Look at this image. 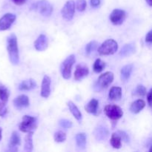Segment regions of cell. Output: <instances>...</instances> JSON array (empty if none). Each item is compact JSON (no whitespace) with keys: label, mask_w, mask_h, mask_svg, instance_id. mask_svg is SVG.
I'll use <instances>...</instances> for the list:
<instances>
[{"label":"cell","mask_w":152,"mask_h":152,"mask_svg":"<svg viewBox=\"0 0 152 152\" xmlns=\"http://www.w3.org/2000/svg\"><path fill=\"white\" fill-rule=\"evenodd\" d=\"M34 9L45 17H49L53 13V7L47 0H40L33 5Z\"/></svg>","instance_id":"8992f818"},{"label":"cell","mask_w":152,"mask_h":152,"mask_svg":"<svg viewBox=\"0 0 152 152\" xmlns=\"http://www.w3.org/2000/svg\"><path fill=\"white\" fill-rule=\"evenodd\" d=\"M147 100H148V103L149 106H151V90L149 91V92L147 94Z\"/></svg>","instance_id":"74e56055"},{"label":"cell","mask_w":152,"mask_h":152,"mask_svg":"<svg viewBox=\"0 0 152 152\" xmlns=\"http://www.w3.org/2000/svg\"><path fill=\"white\" fill-rule=\"evenodd\" d=\"M7 49L8 52L9 59L12 65H17L19 62V48H18L17 37L14 34H12L7 37Z\"/></svg>","instance_id":"6da1fadb"},{"label":"cell","mask_w":152,"mask_h":152,"mask_svg":"<svg viewBox=\"0 0 152 152\" xmlns=\"http://www.w3.org/2000/svg\"><path fill=\"white\" fill-rule=\"evenodd\" d=\"M37 127V118L28 115H25L22 117V120L19 126V130L24 133L34 132Z\"/></svg>","instance_id":"3957f363"},{"label":"cell","mask_w":152,"mask_h":152,"mask_svg":"<svg viewBox=\"0 0 152 152\" xmlns=\"http://www.w3.org/2000/svg\"><path fill=\"white\" fill-rule=\"evenodd\" d=\"M107 117L111 120L117 121L121 118L123 115V111L120 107L116 105H108L105 107L104 109Z\"/></svg>","instance_id":"52a82bcc"},{"label":"cell","mask_w":152,"mask_h":152,"mask_svg":"<svg viewBox=\"0 0 152 152\" xmlns=\"http://www.w3.org/2000/svg\"><path fill=\"white\" fill-rule=\"evenodd\" d=\"M146 1V2L148 3V4L149 6H151V0H145Z\"/></svg>","instance_id":"60d3db41"},{"label":"cell","mask_w":152,"mask_h":152,"mask_svg":"<svg viewBox=\"0 0 152 152\" xmlns=\"http://www.w3.org/2000/svg\"><path fill=\"white\" fill-rule=\"evenodd\" d=\"M7 108L3 102H0V117H4L7 114Z\"/></svg>","instance_id":"e575fe53"},{"label":"cell","mask_w":152,"mask_h":152,"mask_svg":"<svg viewBox=\"0 0 152 152\" xmlns=\"http://www.w3.org/2000/svg\"><path fill=\"white\" fill-rule=\"evenodd\" d=\"M135 51H136L135 44L129 43V44H126L122 48L120 52V56H121L122 57H126V56H129L134 53Z\"/></svg>","instance_id":"e0dca14e"},{"label":"cell","mask_w":152,"mask_h":152,"mask_svg":"<svg viewBox=\"0 0 152 152\" xmlns=\"http://www.w3.org/2000/svg\"><path fill=\"white\" fill-rule=\"evenodd\" d=\"M145 106V101L142 99H137V100L134 101L132 103L130 107V111L133 114H138L140 112Z\"/></svg>","instance_id":"ffe728a7"},{"label":"cell","mask_w":152,"mask_h":152,"mask_svg":"<svg viewBox=\"0 0 152 152\" xmlns=\"http://www.w3.org/2000/svg\"><path fill=\"white\" fill-rule=\"evenodd\" d=\"M1 132H2V129L0 127V141H1V138H2V135H1Z\"/></svg>","instance_id":"ab89813d"},{"label":"cell","mask_w":152,"mask_h":152,"mask_svg":"<svg viewBox=\"0 0 152 152\" xmlns=\"http://www.w3.org/2000/svg\"><path fill=\"white\" fill-rule=\"evenodd\" d=\"M108 97L112 101H118L122 97V88L118 86H113L109 91Z\"/></svg>","instance_id":"d6986e66"},{"label":"cell","mask_w":152,"mask_h":152,"mask_svg":"<svg viewBox=\"0 0 152 152\" xmlns=\"http://www.w3.org/2000/svg\"><path fill=\"white\" fill-rule=\"evenodd\" d=\"M98 45V43L96 41H91L89 43H88L86 46V53L87 55H89L92 51L95 50L96 48Z\"/></svg>","instance_id":"f546056e"},{"label":"cell","mask_w":152,"mask_h":152,"mask_svg":"<svg viewBox=\"0 0 152 152\" xmlns=\"http://www.w3.org/2000/svg\"><path fill=\"white\" fill-rule=\"evenodd\" d=\"M86 0H77V8L79 11L83 12L86 8Z\"/></svg>","instance_id":"d6a6232c"},{"label":"cell","mask_w":152,"mask_h":152,"mask_svg":"<svg viewBox=\"0 0 152 152\" xmlns=\"http://www.w3.org/2000/svg\"><path fill=\"white\" fill-rule=\"evenodd\" d=\"M54 140L56 142H63L64 141L66 140V134L65 132H62V131H59V132H56L54 134Z\"/></svg>","instance_id":"4dcf8cb0"},{"label":"cell","mask_w":152,"mask_h":152,"mask_svg":"<svg viewBox=\"0 0 152 152\" xmlns=\"http://www.w3.org/2000/svg\"><path fill=\"white\" fill-rule=\"evenodd\" d=\"M37 87V83L33 79L23 80L19 85V89L20 91H29Z\"/></svg>","instance_id":"44dd1931"},{"label":"cell","mask_w":152,"mask_h":152,"mask_svg":"<svg viewBox=\"0 0 152 152\" xmlns=\"http://www.w3.org/2000/svg\"><path fill=\"white\" fill-rule=\"evenodd\" d=\"M146 88L144 86H142V85H139V86H137L136 89H135L134 91L133 94L138 96H144L146 95Z\"/></svg>","instance_id":"f1b7e54d"},{"label":"cell","mask_w":152,"mask_h":152,"mask_svg":"<svg viewBox=\"0 0 152 152\" xmlns=\"http://www.w3.org/2000/svg\"><path fill=\"white\" fill-rule=\"evenodd\" d=\"M100 4V0H91V5L93 7H96Z\"/></svg>","instance_id":"d590c367"},{"label":"cell","mask_w":152,"mask_h":152,"mask_svg":"<svg viewBox=\"0 0 152 152\" xmlns=\"http://www.w3.org/2000/svg\"><path fill=\"white\" fill-rule=\"evenodd\" d=\"M62 16L66 20H71L74 16L75 13V3L73 0H69L65 4L64 7L62 9Z\"/></svg>","instance_id":"ba28073f"},{"label":"cell","mask_w":152,"mask_h":152,"mask_svg":"<svg viewBox=\"0 0 152 152\" xmlns=\"http://www.w3.org/2000/svg\"><path fill=\"white\" fill-rule=\"evenodd\" d=\"M33 132H28L25 139V151H31L33 150Z\"/></svg>","instance_id":"484cf974"},{"label":"cell","mask_w":152,"mask_h":152,"mask_svg":"<svg viewBox=\"0 0 152 152\" xmlns=\"http://www.w3.org/2000/svg\"><path fill=\"white\" fill-rule=\"evenodd\" d=\"M16 15L10 13H6L0 18V31H6L9 29L16 20Z\"/></svg>","instance_id":"30bf717a"},{"label":"cell","mask_w":152,"mask_h":152,"mask_svg":"<svg viewBox=\"0 0 152 152\" xmlns=\"http://www.w3.org/2000/svg\"><path fill=\"white\" fill-rule=\"evenodd\" d=\"M76 142L77 146L84 149L86 145V135L85 133H79L76 135Z\"/></svg>","instance_id":"cb8c5ba5"},{"label":"cell","mask_w":152,"mask_h":152,"mask_svg":"<svg viewBox=\"0 0 152 152\" xmlns=\"http://www.w3.org/2000/svg\"><path fill=\"white\" fill-rule=\"evenodd\" d=\"M105 67V63L100 59H96L94 63L93 69L95 73H100L103 71Z\"/></svg>","instance_id":"83f0119b"},{"label":"cell","mask_w":152,"mask_h":152,"mask_svg":"<svg viewBox=\"0 0 152 152\" xmlns=\"http://www.w3.org/2000/svg\"><path fill=\"white\" fill-rule=\"evenodd\" d=\"M85 110L89 114L97 115L99 113V102L97 99H92L90 102L85 106Z\"/></svg>","instance_id":"9a60e30c"},{"label":"cell","mask_w":152,"mask_h":152,"mask_svg":"<svg viewBox=\"0 0 152 152\" xmlns=\"http://www.w3.org/2000/svg\"><path fill=\"white\" fill-rule=\"evenodd\" d=\"M21 144L20 137L19 134L16 132H13L12 133L9 143V148L10 151H17V147Z\"/></svg>","instance_id":"ac0fdd59"},{"label":"cell","mask_w":152,"mask_h":152,"mask_svg":"<svg viewBox=\"0 0 152 152\" xmlns=\"http://www.w3.org/2000/svg\"><path fill=\"white\" fill-rule=\"evenodd\" d=\"M48 45V40L47 37L44 34H41L39 36V37L34 42V47H35L36 50H39V51H43V50H46Z\"/></svg>","instance_id":"4fadbf2b"},{"label":"cell","mask_w":152,"mask_h":152,"mask_svg":"<svg viewBox=\"0 0 152 152\" xmlns=\"http://www.w3.org/2000/svg\"><path fill=\"white\" fill-rule=\"evenodd\" d=\"M14 4H16V5H22V4H25V2L26 1V0H12Z\"/></svg>","instance_id":"f35d334b"},{"label":"cell","mask_w":152,"mask_h":152,"mask_svg":"<svg viewBox=\"0 0 152 152\" xmlns=\"http://www.w3.org/2000/svg\"><path fill=\"white\" fill-rule=\"evenodd\" d=\"M50 83L51 80L48 75L44 76L42 82L41 96L44 98L49 97L50 94Z\"/></svg>","instance_id":"8fae6325"},{"label":"cell","mask_w":152,"mask_h":152,"mask_svg":"<svg viewBox=\"0 0 152 152\" xmlns=\"http://www.w3.org/2000/svg\"><path fill=\"white\" fill-rule=\"evenodd\" d=\"M108 134H109V132H108V129L102 126H99L96 127L95 129L94 132V137L98 141H103L106 140L107 137H108Z\"/></svg>","instance_id":"7c38bea8"},{"label":"cell","mask_w":152,"mask_h":152,"mask_svg":"<svg viewBox=\"0 0 152 152\" xmlns=\"http://www.w3.org/2000/svg\"><path fill=\"white\" fill-rule=\"evenodd\" d=\"M122 140L120 138V137L119 136L118 134L117 133H114L111 136V140H110V143L111 144L112 147L114 148H121L122 145V142H121Z\"/></svg>","instance_id":"d4e9b609"},{"label":"cell","mask_w":152,"mask_h":152,"mask_svg":"<svg viewBox=\"0 0 152 152\" xmlns=\"http://www.w3.org/2000/svg\"><path fill=\"white\" fill-rule=\"evenodd\" d=\"M118 49V44L114 39H107L99 46L98 48V53L102 56L112 55L116 53Z\"/></svg>","instance_id":"277c9868"},{"label":"cell","mask_w":152,"mask_h":152,"mask_svg":"<svg viewBox=\"0 0 152 152\" xmlns=\"http://www.w3.org/2000/svg\"><path fill=\"white\" fill-rule=\"evenodd\" d=\"M68 108H69V110L71 112V114H73V116H74L78 121H81L82 114L81 112H80V110H79V108H77V105H76L73 102L69 101V102H68Z\"/></svg>","instance_id":"603a6c76"},{"label":"cell","mask_w":152,"mask_h":152,"mask_svg":"<svg viewBox=\"0 0 152 152\" xmlns=\"http://www.w3.org/2000/svg\"><path fill=\"white\" fill-rule=\"evenodd\" d=\"M13 105L17 109H22L23 108L29 106V98L26 95H20L17 96L16 99H13Z\"/></svg>","instance_id":"5bb4252c"},{"label":"cell","mask_w":152,"mask_h":152,"mask_svg":"<svg viewBox=\"0 0 152 152\" xmlns=\"http://www.w3.org/2000/svg\"><path fill=\"white\" fill-rule=\"evenodd\" d=\"M151 33L152 31H148V33L147 34L146 37H145V42L148 43H151L152 41V37H151Z\"/></svg>","instance_id":"8d00e7d4"},{"label":"cell","mask_w":152,"mask_h":152,"mask_svg":"<svg viewBox=\"0 0 152 152\" xmlns=\"http://www.w3.org/2000/svg\"><path fill=\"white\" fill-rule=\"evenodd\" d=\"M59 124L61 127L63 128V129H71V128L72 127V125H73L72 123H71V121H70V120H65V119L59 120Z\"/></svg>","instance_id":"1f68e13d"},{"label":"cell","mask_w":152,"mask_h":152,"mask_svg":"<svg viewBox=\"0 0 152 152\" xmlns=\"http://www.w3.org/2000/svg\"><path fill=\"white\" fill-rule=\"evenodd\" d=\"M9 96H10V92L7 88L3 86H0V99L3 103L5 104L7 102Z\"/></svg>","instance_id":"4316f807"},{"label":"cell","mask_w":152,"mask_h":152,"mask_svg":"<svg viewBox=\"0 0 152 152\" xmlns=\"http://www.w3.org/2000/svg\"><path fill=\"white\" fill-rule=\"evenodd\" d=\"M114 80V74L112 72H105L99 77L94 86V89L96 91H100L107 88Z\"/></svg>","instance_id":"7a4b0ae2"},{"label":"cell","mask_w":152,"mask_h":152,"mask_svg":"<svg viewBox=\"0 0 152 152\" xmlns=\"http://www.w3.org/2000/svg\"><path fill=\"white\" fill-rule=\"evenodd\" d=\"M75 61V56L74 54H71L68 56L61 64V74H62V77L65 80H68L71 77V69H72V66L74 65Z\"/></svg>","instance_id":"5b68a950"},{"label":"cell","mask_w":152,"mask_h":152,"mask_svg":"<svg viewBox=\"0 0 152 152\" xmlns=\"http://www.w3.org/2000/svg\"><path fill=\"white\" fill-rule=\"evenodd\" d=\"M109 19L114 25H121L126 19V12L121 9H114L110 14Z\"/></svg>","instance_id":"9c48e42d"},{"label":"cell","mask_w":152,"mask_h":152,"mask_svg":"<svg viewBox=\"0 0 152 152\" xmlns=\"http://www.w3.org/2000/svg\"><path fill=\"white\" fill-rule=\"evenodd\" d=\"M89 74V70L87 67L78 65L76 68V71L74 72V79L77 81L83 80L84 77H87Z\"/></svg>","instance_id":"2e32d148"},{"label":"cell","mask_w":152,"mask_h":152,"mask_svg":"<svg viewBox=\"0 0 152 152\" xmlns=\"http://www.w3.org/2000/svg\"><path fill=\"white\" fill-rule=\"evenodd\" d=\"M117 133L118 134L119 136L120 137V138H121L122 140L124 141L125 142H129V135L127 134V133H126V132H125L124 131H118Z\"/></svg>","instance_id":"836d02e7"},{"label":"cell","mask_w":152,"mask_h":152,"mask_svg":"<svg viewBox=\"0 0 152 152\" xmlns=\"http://www.w3.org/2000/svg\"><path fill=\"white\" fill-rule=\"evenodd\" d=\"M132 71H133V65L132 64H129L125 66H123L121 69V80L123 81L126 82L131 77Z\"/></svg>","instance_id":"7402d4cb"}]
</instances>
